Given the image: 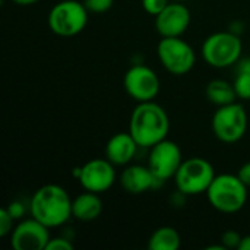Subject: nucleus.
I'll return each mask as SVG.
<instances>
[{
	"mask_svg": "<svg viewBox=\"0 0 250 250\" xmlns=\"http://www.w3.org/2000/svg\"><path fill=\"white\" fill-rule=\"evenodd\" d=\"M168 130L170 119L160 104L154 100L138 103L130 116L129 132L141 148H152L167 139Z\"/></svg>",
	"mask_w": 250,
	"mask_h": 250,
	"instance_id": "f257e3e1",
	"label": "nucleus"
},
{
	"mask_svg": "<svg viewBox=\"0 0 250 250\" xmlns=\"http://www.w3.org/2000/svg\"><path fill=\"white\" fill-rule=\"evenodd\" d=\"M29 212L48 229L60 227L72 217V199L62 186L44 185L32 195Z\"/></svg>",
	"mask_w": 250,
	"mask_h": 250,
	"instance_id": "f03ea898",
	"label": "nucleus"
},
{
	"mask_svg": "<svg viewBox=\"0 0 250 250\" xmlns=\"http://www.w3.org/2000/svg\"><path fill=\"white\" fill-rule=\"evenodd\" d=\"M248 186L237 174H217L207 190L208 202L223 214H236L248 202Z\"/></svg>",
	"mask_w": 250,
	"mask_h": 250,
	"instance_id": "7ed1b4c3",
	"label": "nucleus"
},
{
	"mask_svg": "<svg viewBox=\"0 0 250 250\" xmlns=\"http://www.w3.org/2000/svg\"><path fill=\"white\" fill-rule=\"evenodd\" d=\"M215 176L217 174L214 166L208 160L201 157H192L183 160L174 176V183L182 195L196 196L207 193Z\"/></svg>",
	"mask_w": 250,
	"mask_h": 250,
	"instance_id": "20e7f679",
	"label": "nucleus"
},
{
	"mask_svg": "<svg viewBox=\"0 0 250 250\" xmlns=\"http://www.w3.org/2000/svg\"><path fill=\"white\" fill-rule=\"evenodd\" d=\"M242 40L233 32H214L202 44V59L207 64L217 69L230 67L242 56Z\"/></svg>",
	"mask_w": 250,
	"mask_h": 250,
	"instance_id": "39448f33",
	"label": "nucleus"
},
{
	"mask_svg": "<svg viewBox=\"0 0 250 250\" xmlns=\"http://www.w3.org/2000/svg\"><path fill=\"white\" fill-rule=\"evenodd\" d=\"M88 9L78 0H62L48 13V26L59 37H75L88 23Z\"/></svg>",
	"mask_w": 250,
	"mask_h": 250,
	"instance_id": "423d86ee",
	"label": "nucleus"
},
{
	"mask_svg": "<svg viewBox=\"0 0 250 250\" xmlns=\"http://www.w3.org/2000/svg\"><path fill=\"white\" fill-rule=\"evenodd\" d=\"M248 125V113L243 104L237 101L218 107L211 122L214 135L226 144L239 142L246 135Z\"/></svg>",
	"mask_w": 250,
	"mask_h": 250,
	"instance_id": "0eeeda50",
	"label": "nucleus"
},
{
	"mask_svg": "<svg viewBox=\"0 0 250 250\" xmlns=\"http://www.w3.org/2000/svg\"><path fill=\"white\" fill-rule=\"evenodd\" d=\"M157 56L163 67L176 76L189 73L196 63L193 47L180 37H161L157 45Z\"/></svg>",
	"mask_w": 250,
	"mask_h": 250,
	"instance_id": "6e6552de",
	"label": "nucleus"
},
{
	"mask_svg": "<svg viewBox=\"0 0 250 250\" xmlns=\"http://www.w3.org/2000/svg\"><path fill=\"white\" fill-rule=\"evenodd\" d=\"M182 163V149L176 142L170 139H164L152 148H149L148 167L154 173V176L163 183L166 180L174 179Z\"/></svg>",
	"mask_w": 250,
	"mask_h": 250,
	"instance_id": "1a4fd4ad",
	"label": "nucleus"
},
{
	"mask_svg": "<svg viewBox=\"0 0 250 250\" xmlns=\"http://www.w3.org/2000/svg\"><path fill=\"white\" fill-rule=\"evenodd\" d=\"M123 86L135 101H152L160 92V79L151 67L135 64L125 73Z\"/></svg>",
	"mask_w": 250,
	"mask_h": 250,
	"instance_id": "9d476101",
	"label": "nucleus"
},
{
	"mask_svg": "<svg viewBox=\"0 0 250 250\" xmlns=\"http://www.w3.org/2000/svg\"><path fill=\"white\" fill-rule=\"evenodd\" d=\"M116 166L107 158H94L81 167L78 182L85 190L103 193L116 182Z\"/></svg>",
	"mask_w": 250,
	"mask_h": 250,
	"instance_id": "9b49d317",
	"label": "nucleus"
},
{
	"mask_svg": "<svg viewBox=\"0 0 250 250\" xmlns=\"http://www.w3.org/2000/svg\"><path fill=\"white\" fill-rule=\"evenodd\" d=\"M50 229L31 217L21 221L12 230L10 245L15 250H45L50 237Z\"/></svg>",
	"mask_w": 250,
	"mask_h": 250,
	"instance_id": "f8f14e48",
	"label": "nucleus"
},
{
	"mask_svg": "<svg viewBox=\"0 0 250 250\" xmlns=\"http://www.w3.org/2000/svg\"><path fill=\"white\" fill-rule=\"evenodd\" d=\"M190 18L189 7L173 0L155 16V28L161 37H182L190 25Z\"/></svg>",
	"mask_w": 250,
	"mask_h": 250,
	"instance_id": "ddd939ff",
	"label": "nucleus"
},
{
	"mask_svg": "<svg viewBox=\"0 0 250 250\" xmlns=\"http://www.w3.org/2000/svg\"><path fill=\"white\" fill-rule=\"evenodd\" d=\"M161 183L148 166H129L120 174V186L129 195H142Z\"/></svg>",
	"mask_w": 250,
	"mask_h": 250,
	"instance_id": "4468645a",
	"label": "nucleus"
},
{
	"mask_svg": "<svg viewBox=\"0 0 250 250\" xmlns=\"http://www.w3.org/2000/svg\"><path fill=\"white\" fill-rule=\"evenodd\" d=\"M138 148L139 145L130 132H119L108 139L105 145V158L114 166H127L133 160Z\"/></svg>",
	"mask_w": 250,
	"mask_h": 250,
	"instance_id": "2eb2a0df",
	"label": "nucleus"
},
{
	"mask_svg": "<svg viewBox=\"0 0 250 250\" xmlns=\"http://www.w3.org/2000/svg\"><path fill=\"white\" fill-rule=\"evenodd\" d=\"M98 195L100 193L85 190L72 199V217L83 223L97 220L103 212V201Z\"/></svg>",
	"mask_w": 250,
	"mask_h": 250,
	"instance_id": "dca6fc26",
	"label": "nucleus"
},
{
	"mask_svg": "<svg viewBox=\"0 0 250 250\" xmlns=\"http://www.w3.org/2000/svg\"><path fill=\"white\" fill-rule=\"evenodd\" d=\"M205 95L208 101L215 104L217 107L231 104L237 100L233 83L224 79H212L211 82H208L205 88Z\"/></svg>",
	"mask_w": 250,
	"mask_h": 250,
	"instance_id": "f3484780",
	"label": "nucleus"
},
{
	"mask_svg": "<svg viewBox=\"0 0 250 250\" xmlns=\"http://www.w3.org/2000/svg\"><path fill=\"white\" fill-rule=\"evenodd\" d=\"M180 245V234L173 227H160L148 239L149 250H179Z\"/></svg>",
	"mask_w": 250,
	"mask_h": 250,
	"instance_id": "a211bd4d",
	"label": "nucleus"
},
{
	"mask_svg": "<svg viewBox=\"0 0 250 250\" xmlns=\"http://www.w3.org/2000/svg\"><path fill=\"white\" fill-rule=\"evenodd\" d=\"M236 95L242 101H249L250 100V73L246 70H239L237 76L234 78L233 82Z\"/></svg>",
	"mask_w": 250,
	"mask_h": 250,
	"instance_id": "6ab92c4d",
	"label": "nucleus"
},
{
	"mask_svg": "<svg viewBox=\"0 0 250 250\" xmlns=\"http://www.w3.org/2000/svg\"><path fill=\"white\" fill-rule=\"evenodd\" d=\"M13 221L15 218L12 217V214L7 211V208H1L0 209V237H6L9 233H12L13 227Z\"/></svg>",
	"mask_w": 250,
	"mask_h": 250,
	"instance_id": "aec40b11",
	"label": "nucleus"
},
{
	"mask_svg": "<svg viewBox=\"0 0 250 250\" xmlns=\"http://www.w3.org/2000/svg\"><path fill=\"white\" fill-rule=\"evenodd\" d=\"M242 237L237 231L234 230H227L221 234V245L226 248V249H237L240 246V242H242Z\"/></svg>",
	"mask_w": 250,
	"mask_h": 250,
	"instance_id": "412c9836",
	"label": "nucleus"
},
{
	"mask_svg": "<svg viewBox=\"0 0 250 250\" xmlns=\"http://www.w3.org/2000/svg\"><path fill=\"white\" fill-rule=\"evenodd\" d=\"M141 3L146 13H149L151 16H157L170 3V0H141Z\"/></svg>",
	"mask_w": 250,
	"mask_h": 250,
	"instance_id": "4be33fe9",
	"label": "nucleus"
},
{
	"mask_svg": "<svg viewBox=\"0 0 250 250\" xmlns=\"http://www.w3.org/2000/svg\"><path fill=\"white\" fill-rule=\"evenodd\" d=\"M114 0H83V4L89 12L94 13H104L108 9H111Z\"/></svg>",
	"mask_w": 250,
	"mask_h": 250,
	"instance_id": "5701e85b",
	"label": "nucleus"
},
{
	"mask_svg": "<svg viewBox=\"0 0 250 250\" xmlns=\"http://www.w3.org/2000/svg\"><path fill=\"white\" fill-rule=\"evenodd\" d=\"M45 250H73V245L64 237H54L48 240Z\"/></svg>",
	"mask_w": 250,
	"mask_h": 250,
	"instance_id": "b1692460",
	"label": "nucleus"
},
{
	"mask_svg": "<svg viewBox=\"0 0 250 250\" xmlns=\"http://www.w3.org/2000/svg\"><path fill=\"white\" fill-rule=\"evenodd\" d=\"M237 176L240 177V180H242L248 188H250V161L249 163H245V164L240 167Z\"/></svg>",
	"mask_w": 250,
	"mask_h": 250,
	"instance_id": "393cba45",
	"label": "nucleus"
},
{
	"mask_svg": "<svg viewBox=\"0 0 250 250\" xmlns=\"http://www.w3.org/2000/svg\"><path fill=\"white\" fill-rule=\"evenodd\" d=\"M7 208V211L12 214V217L16 220V218H21V215L23 214V207L19 204V202H12L9 207H6Z\"/></svg>",
	"mask_w": 250,
	"mask_h": 250,
	"instance_id": "a878e982",
	"label": "nucleus"
},
{
	"mask_svg": "<svg viewBox=\"0 0 250 250\" xmlns=\"http://www.w3.org/2000/svg\"><path fill=\"white\" fill-rule=\"evenodd\" d=\"M239 250H250V234L242 237V242H240Z\"/></svg>",
	"mask_w": 250,
	"mask_h": 250,
	"instance_id": "bb28decb",
	"label": "nucleus"
},
{
	"mask_svg": "<svg viewBox=\"0 0 250 250\" xmlns=\"http://www.w3.org/2000/svg\"><path fill=\"white\" fill-rule=\"evenodd\" d=\"M13 3H16L18 6H31L34 3H37L38 0H12Z\"/></svg>",
	"mask_w": 250,
	"mask_h": 250,
	"instance_id": "cd10ccee",
	"label": "nucleus"
},
{
	"mask_svg": "<svg viewBox=\"0 0 250 250\" xmlns=\"http://www.w3.org/2000/svg\"><path fill=\"white\" fill-rule=\"evenodd\" d=\"M239 70H246V72H249L250 73V57L242 62V64H240V69H239Z\"/></svg>",
	"mask_w": 250,
	"mask_h": 250,
	"instance_id": "c85d7f7f",
	"label": "nucleus"
},
{
	"mask_svg": "<svg viewBox=\"0 0 250 250\" xmlns=\"http://www.w3.org/2000/svg\"><path fill=\"white\" fill-rule=\"evenodd\" d=\"M174 1H186V0H174Z\"/></svg>",
	"mask_w": 250,
	"mask_h": 250,
	"instance_id": "c756f323",
	"label": "nucleus"
}]
</instances>
